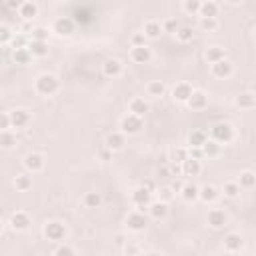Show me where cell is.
<instances>
[{
	"label": "cell",
	"mask_w": 256,
	"mask_h": 256,
	"mask_svg": "<svg viewBox=\"0 0 256 256\" xmlns=\"http://www.w3.org/2000/svg\"><path fill=\"white\" fill-rule=\"evenodd\" d=\"M148 212H150V216H152V218L160 220V218H164V216L168 214V204H166V202H162V200L152 202L150 206H148Z\"/></svg>",
	"instance_id": "d4e9b609"
},
{
	"label": "cell",
	"mask_w": 256,
	"mask_h": 256,
	"mask_svg": "<svg viewBox=\"0 0 256 256\" xmlns=\"http://www.w3.org/2000/svg\"><path fill=\"white\" fill-rule=\"evenodd\" d=\"M124 146V132H110L106 136V148L108 150H120Z\"/></svg>",
	"instance_id": "7402d4cb"
},
{
	"label": "cell",
	"mask_w": 256,
	"mask_h": 256,
	"mask_svg": "<svg viewBox=\"0 0 256 256\" xmlns=\"http://www.w3.org/2000/svg\"><path fill=\"white\" fill-rule=\"evenodd\" d=\"M54 256H74V250L70 246H58Z\"/></svg>",
	"instance_id": "f5cc1de1"
},
{
	"label": "cell",
	"mask_w": 256,
	"mask_h": 256,
	"mask_svg": "<svg viewBox=\"0 0 256 256\" xmlns=\"http://www.w3.org/2000/svg\"><path fill=\"white\" fill-rule=\"evenodd\" d=\"M0 144H2V148H12L16 144V136L8 130H4L2 134H0Z\"/></svg>",
	"instance_id": "ab89813d"
},
{
	"label": "cell",
	"mask_w": 256,
	"mask_h": 256,
	"mask_svg": "<svg viewBox=\"0 0 256 256\" xmlns=\"http://www.w3.org/2000/svg\"><path fill=\"white\" fill-rule=\"evenodd\" d=\"M158 194H160V200L166 202V204H168V200H172V196H174V192H172L170 186H162V188L158 190Z\"/></svg>",
	"instance_id": "f6af8a7d"
},
{
	"label": "cell",
	"mask_w": 256,
	"mask_h": 256,
	"mask_svg": "<svg viewBox=\"0 0 256 256\" xmlns=\"http://www.w3.org/2000/svg\"><path fill=\"white\" fill-rule=\"evenodd\" d=\"M18 14L22 16L24 20H32L34 16L38 14V6L34 4V2H30V0H26V2H22V4H20V8H18Z\"/></svg>",
	"instance_id": "484cf974"
},
{
	"label": "cell",
	"mask_w": 256,
	"mask_h": 256,
	"mask_svg": "<svg viewBox=\"0 0 256 256\" xmlns=\"http://www.w3.org/2000/svg\"><path fill=\"white\" fill-rule=\"evenodd\" d=\"M162 30H164V32H178V24H176V20H174V18L164 20V22H162Z\"/></svg>",
	"instance_id": "bcb514c9"
},
{
	"label": "cell",
	"mask_w": 256,
	"mask_h": 256,
	"mask_svg": "<svg viewBox=\"0 0 256 256\" xmlns=\"http://www.w3.org/2000/svg\"><path fill=\"white\" fill-rule=\"evenodd\" d=\"M28 50H30V54H32V56L44 58V56L48 54V44H46V42H40V40H30Z\"/></svg>",
	"instance_id": "4316f807"
},
{
	"label": "cell",
	"mask_w": 256,
	"mask_h": 256,
	"mask_svg": "<svg viewBox=\"0 0 256 256\" xmlns=\"http://www.w3.org/2000/svg\"><path fill=\"white\" fill-rule=\"evenodd\" d=\"M146 224H148V218H146V214H144V212H140V210L130 212V214L126 216V226H128V230L140 232V230H144V228H146Z\"/></svg>",
	"instance_id": "8992f818"
},
{
	"label": "cell",
	"mask_w": 256,
	"mask_h": 256,
	"mask_svg": "<svg viewBox=\"0 0 256 256\" xmlns=\"http://www.w3.org/2000/svg\"><path fill=\"white\" fill-rule=\"evenodd\" d=\"M130 58H132L136 64H146V62H150V58H152V50H150L148 46H132Z\"/></svg>",
	"instance_id": "30bf717a"
},
{
	"label": "cell",
	"mask_w": 256,
	"mask_h": 256,
	"mask_svg": "<svg viewBox=\"0 0 256 256\" xmlns=\"http://www.w3.org/2000/svg\"><path fill=\"white\" fill-rule=\"evenodd\" d=\"M102 72H104L106 76H118L122 72V62L116 60V58H110V60H106L104 64H102Z\"/></svg>",
	"instance_id": "603a6c76"
},
{
	"label": "cell",
	"mask_w": 256,
	"mask_h": 256,
	"mask_svg": "<svg viewBox=\"0 0 256 256\" xmlns=\"http://www.w3.org/2000/svg\"><path fill=\"white\" fill-rule=\"evenodd\" d=\"M242 246H244V240H242V236L240 234H228L226 238H224V248L228 250V252H238V250H242Z\"/></svg>",
	"instance_id": "e0dca14e"
},
{
	"label": "cell",
	"mask_w": 256,
	"mask_h": 256,
	"mask_svg": "<svg viewBox=\"0 0 256 256\" xmlns=\"http://www.w3.org/2000/svg\"><path fill=\"white\" fill-rule=\"evenodd\" d=\"M132 44H134V46H146V36H144V32H136L134 36H132Z\"/></svg>",
	"instance_id": "681fc988"
},
{
	"label": "cell",
	"mask_w": 256,
	"mask_h": 256,
	"mask_svg": "<svg viewBox=\"0 0 256 256\" xmlns=\"http://www.w3.org/2000/svg\"><path fill=\"white\" fill-rule=\"evenodd\" d=\"M100 156H102V158H108V156H110V154H108V150H102V152H100Z\"/></svg>",
	"instance_id": "6f0895ef"
},
{
	"label": "cell",
	"mask_w": 256,
	"mask_h": 256,
	"mask_svg": "<svg viewBox=\"0 0 256 256\" xmlns=\"http://www.w3.org/2000/svg\"><path fill=\"white\" fill-rule=\"evenodd\" d=\"M30 226V216L26 212H14L10 216V228L16 230V232H22Z\"/></svg>",
	"instance_id": "8fae6325"
},
{
	"label": "cell",
	"mask_w": 256,
	"mask_h": 256,
	"mask_svg": "<svg viewBox=\"0 0 256 256\" xmlns=\"http://www.w3.org/2000/svg\"><path fill=\"white\" fill-rule=\"evenodd\" d=\"M164 90H166V86L160 82V80H152V82H148V94L152 96V98H160L162 94H164Z\"/></svg>",
	"instance_id": "d6a6232c"
},
{
	"label": "cell",
	"mask_w": 256,
	"mask_h": 256,
	"mask_svg": "<svg viewBox=\"0 0 256 256\" xmlns=\"http://www.w3.org/2000/svg\"><path fill=\"white\" fill-rule=\"evenodd\" d=\"M234 102L238 108H256V92H240Z\"/></svg>",
	"instance_id": "9a60e30c"
},
{
	"label": "cell",
	"mask_w": 256,
	"mask_h": 256,
	"mask_svg": "<svg viewBox=\"0 0 256 256\" xmlns=\"http://www.w3.org/2000/svg\"><path fill=\"white\" fill-rule=\"evenodd\" d=\"M188 156L194 158V160H202V158H204V152H202V148H192V146H188Z\"/></svg>",
	"instance_id": "816d5d0a"
},
{
	"label": "cell",
	"mask_w": 256,
	"mask_h": 256,
	"mask_svg": "<svg viewBox=\"0 0 256 256\" xmlns=\"http://www.w3.org/2000/svg\"><path fill=\"white\" fill-rule=\"evenodd\" d=\"M192 92H194V88L190 86L188 82H180V84H176V86L172 88V98L176 102H186V104H188Z\"/></svg>",
	"instance_id": "ba28073f"
},
{
	"label": "cell",
	"mask_w": 256,
	"mask_h": 256,
	"mask_svg": "<svg viewBox=\"0 0 256 256\" xmlns=\"http://www.w3.org/2000/svg\"><path fill=\"white\" fill-rule=\"evenodd\" d=\"M176 38H178V42H182V44L190 42V40L194 38V30H192L190 26H180L178 32H176Z\"/></svg>",
	"instance_id": "e575fe53"
},
{
	"label": "cell",
	"mask_w": 256,
	"mask_h": 256,
	"mask_svg": "<svg viewBox=\"0 0 256 256\" xmlns=\"http://www.w3.org/2000/svg\"><path fill=\"white\" fill-rule=\"evenodd\" d=\"M84 204H86L88 208H98L102 204V194L100 192H88L84 196Z\"/></svg>",
	"instance_id": "8d00e7d4"
},
{
	"label": "cell",
	"mask_w": 256,
	"mask_h": 256,
	"mask_svg": "<svg viewBox=\"0 0 256 256\" xmlns=\"http://www.w3.org/2000/svg\"><path fill=\"white\" fill-rule=\"evenodd\" d=\"M202 170V166H200V160H194V158H186L184 162H182V174H186V176H196L198 172Z\"/></svg>",
	"instance_id": "cb8c5ba5"
},
{
	"label": "cell",
	"mask_w": 256,
	"mask_h": 256,
	"mask_svg": "<svg viewBox=\"0 0 256 256\" xmlns=\"http://www.w3.org/2000/svg\"><path fill=\"white\" fill-rule=\"evenodd\" d=\"M222 192H224V196H228V198H236L238 194H240V184H238V182H224Z\"/></svg>",
	"instance_id": "74e56055"
},
{
	"label": "cell",
	"mask_w": 256,
	"mask_h": 256,
	"mask_svg": "<svg viewBox=\"0 0 256 256\" xmlns=\"http://www.w3.org/2000/svg\"><path fill=\"white\" fill-rule=\"evenodd\" d=\"M36 92L42 94V96H50V94H54L58 88H60V80L54 76V74H50V72H44L36 78Z\"/></svg>",
	"instance_id": "6da1fadb"
},
{
	"label": "cell",
	"mask_w": 256,
	"mask_h": 256,
	"mask_svg": "<svg viewBox=\"0 0 256 256\" xmlns=\"http://www.w3.org/2000/svg\"><path fill=\"white\" fill-rule=\"evenodd\" d=\"M46 38H48V28H44V26H34L32 28V40L46 42Z\"/></svg>",
	"instance_id": "60d3db41"
},
{
	"label": "cell",
	"mask_w": 256,
	"mask_h": 256,
	"mask_svg": "<svg viewBox=\"0 0 256 256\" xmlns=\"http://www.w3.org/2000/svg\"><path fill=\"white\" fill-rule=\"evenodd\" d=\"M200 28L204 32H214L218 28V20L216 18H200Z\"/></svg>",
	"instance_id": "b9f144b4"
},
{
	"label": "cell",
	"mask_w": 256,
	"mask_h": 256,
	"mask_svg": "<svg viewBox=\"0 0 256 256\" xmlns=\"http://www.w3.org/2000/svg\"><path fill=\"white\" fill-rule=\"evenodd\" d=\"M210 134H212V140H216L218 144H226L234 138V128L228 122H216L210 128Z\"/></svg>",
	"instance_id": "7a4b0ae2"
},
{
	"label": "cell",
	"mask_w": 256,
	"mask_h": 256,
	"mask_svg": "<svg viewBox=\"0 0 256 256\" xmlns=\"http://www.w3.org/2000/svg\"><path fill=\"white\" fill-rule=\"evenodd\" d=\"M138 244H134V242H126L124 244V254L126 256H136V254H138Z\"/></svg>",
	"instance_id": "c3c4849f"
},
{
	"label": "cell",
	"mask_w": 256,
	"mask_h": 256,
	"mask_svg": "<svg viewBox=\"0 0 256 256\" xmlns=\"http://www.w3.org/2000/svg\"><path fill=\"white\" fill-rule=\"evenodd\" d=\"M128 108H130V114H136V116H140V118H142V116L148 112L150 106H148V102H146L144 98H132Z\"/></svg>",
	"instance_id": "44dd1931"
},
{
	"label": "cell",
	"mask_w": 256,
	"mask_h": 256,
	"mask_svg": "<svg viewBox=\"0 0 256 256\" xmlns=\"http://www.w3.org/2000/svg\"><path fill=\"white\" fill-rule=\"evenodd\" d=\"M188 158V148H176L174 150V162H184Z\"/></svg>",
	"instance_id": "7dc6e473"
},
{
	"label": "cell",
	"mask_w": 256,
	"mask_h": 256,
	"mask_svg": "<svg viewBox=\"0 0 256 256\" xmlns=\"http://www.w3.org/2000/svg\"><path fill=\"white\" fill-rule=\"evenodd\" d=\"M12 58H14L16 64H28L32 54H30L28 48H18V50H14V52H12Z\"/></svg>",
	"instance_id": "1f68e13d"
},
{
	"label": "cell",
	"mask_w": 256,
	"mask_h": 256,
	"mask_svg": "<svg viewBox=\"0 0 256 256\" xmlns=\"http://www.w3.org/2000/svg\"><path fill=\"white\" fill-rule=\"evenodd\" d=\"M30 186H32V178L28 176V174H18V176H16L14 178V188L16 190H28L30 188Z\"/></svg>",
	"instance_id": "836d02e7"
},
{
	"label": "cell",
	"mask_w": 256,
	"mask_h": 256,
	"mask_svg": "<svg viewBox=\"0 0 256 256\" xmlns=\"http://www.w3.org/2000/svg\"><path fill=\"white\" fill-rule=\"evenodd\" d=\"M218 198V188L212 184H206V186H200V200L202 202H214Z\"/></svg>",
	"instance_id": "83f0119b"
},
{
	"label": "cell",
	"mask_w": 256,
	"mask_h": 256,
	"mask_svg": "<svg viewBox=\"0 0 256 256\" xmlns=\"http://www.w3.org/2000/svg\"><path fill=\"white\" fill-rule=\"evenodd\" d=\"M120 128H122L124 134H138L144 128V120L136 114H126L120 120Z\"/></svg>",
	"instance_id": "5b68a950"
},
{
	"label": "cell",
	"mask_w": 256,
	"mask_h": 256,
	"mask_svg": "<svg viewBox=\"0 0 256 256\" xmlns=\"http://www.w3.org/2000/svg\"><path fill=\"white\" fill-rule=\"evenodd\" d=\"M202 152H204V156H208V158L218 156V152H220V144H218L216 140H206V144L202 146Z\"/></svg>",
	"instance_id": "d590c367"
},
{
	"label": "cell",
	"mask_w": 256,
	"mask_h": 256,
	"mask_svg": "<svg viewBox=\"0 0 256 256\" xmlns=\"http://www.w3.org/2000/svg\"><path fill=\"white\" fill-rule=\"evenodd\" d=\"M28 40H26V34H18V36H14L12 38V46L14 50H18V48H28Z\"/></svg>",
	"instance_id": "7bdbcfd3"
},
{
	"label": "cell",
	"mask_w": 256,
	"mask_h": 256,
	"mask_svg": "<svg viewBox=\"0 0 256 256\" xmlns=\"http://www.w3.org/2000/svg\"><path fill=\"white\" fill-rule=\"evenodd\" d=\"M54 32L60 34V36H70V34L74 32V20L68 18V16H60V18L54 20Z\"/></svg>",
	"instance_id": "9c48e42d"
},
{
	"label": "cell",
	"mask_w": 256,
	"mask_h": 256,
	"mask_svg": "<svg viewBox=\"0 0 256 256\" xmlns=\"http://www.w3.org/2000/svg\"><path fill=\"white\" fill-rule=\"evenodd\" d=\"M8 126H12L10 114L8 112H2V114H0V128H2V132H4V130H8Z\"/></svg>",
	"instance_id": "f907efd6"
},
{
	"label": "cell",
	"mask_w": 256,
	"mask_h": 256,
	"mask_svg": "<svg viewBox=\"0 0 256 256\" xmlns=\"http://www.w3.org/2000/svg\"><path fill=\"white\" fill-rule=\"evenodd\" d=\"M162 32H164V30H162V24L156 22V20H148V22L144 24V36L150 38V40L160 38V34H162Z\"/></svg>",
	"instance_id": "ac0fdd59"
},
{
	"label": "cell",
	"mask_w": 256,
	"mask_h": 256,
	"mask_svg": "<svg viewBox=\"0 0 256 256\" xmlns=\"http://www.w3.org/2000/svg\"><path fill=\"white\" fill-rule=\"evenodd\" d=\"M254 38H256V26H254Z\"/></svg>",
	"instance_id": "680465c9"
},
{
	"label": "cell",
	"mask_w": 256,
	"mask_h": 256,
	"mask_svg": "<svg viewBox=\"0 0 256 256\" xmlns=\"http://www.w3.org/2000/svg\"><path fill=\"white\" fill-rule=\"evenodd\" d=\"M180 194H182V198H184L186 202H194L196 198H200V186H196L194 182H188V184L182 186Z\"/></svg>",
	"instance_id": "d6986e66"
},
{
	"label": "cell",
	"mask_w": 256,
	"mask_h": 256,
	"mask_svg": "<svg viewBox=\"0 0 256 256\" xmlns=\"http://www.w3.org/2000/svg\"><path fill=\"white\" fill-rule=\"evenodd\" d=\"M206 132L204 130H194L190 136H188V146H192V148H202L204 144H206Z\"/></svg>",
	"instance_id": "f546056e"
},
{
	"label": "cell",
	"mask_w": 256,
	"mask_h": 256,
	"mask_svg": "<svg viewBox=\"0 0 256 256\" xmlns=\"http://www.w3.org/2000/svg\"><path fill=\"white\" fill-rule=\"evenodd\" d=\"M200 6H202L200 0H186V2L182 4L186 14H200Z\"/></svg>",
	"instance_id": "f35d334b"
},
{
	"label": "cell",
	"mask_w": 256,
	"mask_h": 256,
	"mask_svg": "<svg viewBox=\"0 0 256 256\" xmlns=\"http://www.w3.org/2000/svg\"><path fill=\"white\" fill-rule=\"evenodd\" d=\"M116 244H120V246L126 244V240H124V236H122V234H118V236H116Z\"/></svg>",
	"instance_id": "11a10c76"
},
{
	"label": "cell",
	"mask_w": 256,
	"mask_h": 256,
	"mask_svg": "<svg viewBox=\"0 0 256 256\" xmlns=\"http://www.w3.org/2000/svg\"><path fill=\"white\" fill-rule=\"evenodd\" d=\"M130 200H132L134 206H138L140 212H144V208H148L150 204H152V202H150V200H152V192H150L148 188H144V186L140 184V186H136V188L132 190Z\"/></svg>",
	"instance_id": "3957f363"
},
{
	"label": "cell",
	"mask_w": 256,
	"mask_h": 256,
	"mask_svg": "<svg viewBox=\"0 0 256 256\" xmlns=\"http://www.w3.org/2000/svg\"><path fill=\"white\" fill-rule=\"evenodd\" d=\"M44 236L48 238V240H52V242L64 240V236H66V226L60 222V220H50V222L44 224Z\"/></svg>",
	"instance_id": "277c9868"
},
{
	"label": "cell",
	"mask_w": 256,
	"mask_h": 256,
	"mask_svg": "<svg viewBox=\"0 0 256 256\" xmlns=\"http://www.w3.org/2000/svg\"><path fill=\"white\" fill-rule=\"evenodd\" d=\"M24 166H26V170H30V172H40L44 168V156L40 152H28L24 156Z\"/></svg>",
	"instance_id": "52a82bcc"
},
{
	"label": "cell",
	"mask_w": 256,
	"mask_h": 256,
	"mask_svg": "<svg viewBox=\"0 0 256 256\" xmlns=\"http://www.w3.org/2000/svg\"><path fill=\"white\" fill-rule=\"evenodd\" d=\"M238 184H240V188H254L256 186V174L250 172V170H244V172H240Z\"/></svg>",
	"instance_id": "4dcf8cb0"
},
{
	"label": "cell",
	"mask_w": 256,
	"mask_h": 256,
	"mask_svg": "<svg viewBox=\"0 0 256 256\" xmlns=\"http://www.w3.org/2000/svg\"><path fill=\"white\" fill-rule=\"evenodd\" d=\"M10 38H12L10 28H8L6 24H2V26H0V44H8Z\"/></svg>",
	"instance_id": "ee69618b"
},
{
	"label": "cell",
	"mask_w": 256,
	"mask_h": 256,
	"mask_svg": "<svg viewBox=\"0 0 256 256\" xmlns=\"http://www.w3.org/2000/svg\"><path fill=\"white\" fill-rule=\"evenodd\" d=\"M8 114H10V122H12L14 128H24L30 122V114L24 108H16V110H12Z\"/></svg>",
	"instance_id": "7c38bea8"
},
{
	"label": "cell",
	"mask_w": 256,
	"mask_h": 256,
	"mask_svg": "<svg viewBox=\"0 0 256 256\" xmlns=\"http://www.w3.org/2000/svg\"><path fill=\"white\" fill-rule=\"evenodd\" d=\"M142 186H144V188H148L150 192L154 190V182H152V180H144V182H142Z\"/></svg>",
	"instance_id": "db71d44e"
},
{
	"label": "cell",
	"mask_w": 256,
	"mask_h": 256,
	"mask_svg": "<svg viewBox=\"0 0 256 256\" xmlns=\"http://www.w3.org/2000/svg\"><path fill=\"white\" fill-rule=\"evenodd\" d=\"M206 104H208V96L204 94L202 90H194L190 100H188V106L192 110H202V108H206Z\"/></svg>",
	"instance_id": "2e32d148"
},
{
	"label": "cell",
	"mask_w": 256,
	"mask_h": 256,
	"mask_svg": "<svg viewBox=\"0 0 256 256\" xmlns=\"http://www.w3.org/2000/svg\"><path fill=\"white\" fill-rule=\"evenodd\" d=\"M144 256H162L160 252H154V250H150V252H144Z\"/></svg>",
	"instance_id": "9f6ffc18"
},
{
	"label": "cell",
	"mask_w": 256,
	"mask_h": 256,
	"mask_svg": "<svg viewBox=\"0 0 256 256\" xmlns=\"http://www.w3.org/2000/svg\"><path fill=\"white\" fill-rule=\"evenodd\" d=\"M210 70H212V74H214L216 78H228V76L232 74V70H234V68H232V62L224 58V60H220V62L212 64V68H210Z\"/></svg>",
	"instance_id": "5bb4252c"
},
{
	"label": "cell",
	"mask_w": 256,
	"mask_h": 256,
	"mask_svg": "<svg viewBox=\"0 0 256 256\" xmlns=\"http://www.w3.org/2000/svg\"><path fill=\"white\" fill-rule=\"evenodd\" d=\"M204 56H206V60L210 64H216V62L226 58V50L222 46H208V50H206V54H204Z\"/></svg>",
	"instance_id": "ffe728a7"
},
{
	"label": "cell",
	"mask_w": 256,
	"mask_h": 256,
	"mask_svg": "<svg viewBox=\"0 0 256 256\" xmlns=\"http://www.w3.org/2000/svg\"><path fill=\"white\" fill-rule=\"evenodd\" d=\"M226 222H228V216H226L224 210L212 208V210L208 212V224H210L212 228H222V226H226Z\"/></svg>",
	"instance_id": "4fadbf2b"
},
{
	"label": "cell",
	"mask_w": 256,
	"mask_h": 256,
	"mask_svg": "<svg viewBox=\"0 0 256 256\" xmlns=\"http://www.w3.org/2000/svg\"><path fill=\"white\" fill-rule=\"evenodd\" d=\"M218 14V4L212 2V0H206V2H202L200 6V18H216Z\"/></svg>",
	"instance_id": "f1b7e54d"
}]
</instances>
